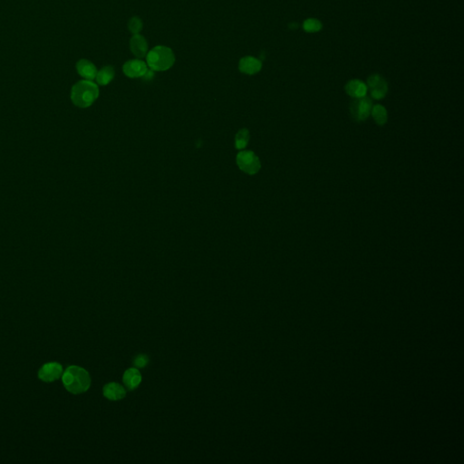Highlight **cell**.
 <instances>
[{
    "mask_svg": "<svg viewBox=\"0 0 464 464\" xmlns=\"http://www.w3.org/2000/svg\"><path fill=\"white\" fill-rule=\"evenodd\" d=\"M62 382L69 393L80 394L86 393L90 387V374L83 367L71 365L62 374Z\"/></svg>",
    "mask_w": 464,
    "mask_h": 464,
    "instance_id": "6da1fadb",
    "label": "cell"
},
{
    "mask_svg": "<svg viewBox=\"0 0 464 464\" xmlns=\"http://www.w3.org/2000/svg\"><path fill=\"white\" fill-rule=\"evenodd\" d=\"M99 96V88L92 81L83 80L76 83L71 91L72 102L81 108H87Z\"/></svg>",
    "mask_w": 464,
    "mask_h": 464,
    "instance_id": "7a4b0ae2",
    "label": "cell"
},
{
    "mask_svg": "<svg viewBox=\"0 0 464 464\" xmlns=\"http://www.w3.org/2000/svg\"><path fill=\"white\" fill-rule=\"evenodd\" d=\"M146 61L147 66L153 71H166L173 66L175 56L171 48L159 46L147 53Z\"/></svg>",
    "mask_w": 464,
    "mask_h": 464,
    "instance_id": "3957f363",
    "label": "cell"
},
{
    "mask_svg": "<svg viewBox=\"0 0 464 464\" xmlns=\"http://www.w3.org/2000/svg\"><path fill=\"white\" fill-rule=\"evenodd\" d=\"M236 161L239 168L250 175H254L261 170V161L251 151H242L238 153Z\"/></svg>",
    "mask_w": 464,
    "mask_h": 464,
    "instance_id": "277c9868",
    "label": "cell"
},
{
    "mask_svg": "<svg viewBox=\"0 0 464 464\" xmlns=\"http://www.w3.org/2000/svg\"><path fill=\"white\" fill-rule=\"evenodd\" d=\"M373 108V102L367 96L355 98L350 106V112L355 121L362 122L369 117Z\"/></svg>",
    "mask_w": 464,
    "mask_h": 464,
    "instance_id": "5b68a950",
    "label": "cell"
},
{
    "mask_svg": "<svg viewBox=\"0 0 464 464\" xmlns=\"http://www.w3.org/2000/svg\"><path fill=\"white\" fill-rule=\"evenodd\" d=\"M64 373L63 366L57 362H49L41 366L38 371V378L45 383H53L61 378Z\"/></svg>",
    "mask_w": 464,
    "mask_h": 464,
    "instance_id": "8992f818",
    "label": "cell"
},
{
    "mask_svg": "<svg viewBox=\"0 0 464 464\" xmlns=\"http://www.w3.org/2000/svg\"><path fill=\"white\" fill-rule=\"evenodd\" d=\"M367 90L374 99L381 100L384 98L388 91V85L384 77L380 75H373L367 80Z\"/></svg>",
    "mask_w": 464,
    "mask_h": 464,
    "instance_id": "52a82bcc",
    "label": "cell"
},
{
    "mask_svg": "<svg viewBox=\"0 0 464 464\" xmlns=\"http://www.w3.org/2000/svg\"><path fill=\"white\" fill-rule=\"evenodd\" d=\"M123 73L130 78H139L145 76L148 71V66L145 62L140 59H134L126 62L123 67Z\"/></svg>",
    "mask_w": 464,
    "mask_h": 464,
    "instance_id": "ba28073f",
    "label": "cell"
},
{
    "mask_svg": "<svg viewBox=\"0 0 464 464\" xmlns=\"http://www.w3.org/2000/svg\"><path fill=\"white\" fill-rule=\"evenodd\" d=\"M240 71L246 75H255L261 71L262 63L253 57H245L241 59L239 64Z\"/></svg>",
    "mask_w": 464,
    "mask_h": 464,
    "instance_id": "9c48e42d",
    "label": "cell"
},
{
    "mask_svg": "<svg viewBox=\"0 0 464 464\" xmlns=\"http://www.w3.org/2000/svg\"><path fill=\"white\" fill-rule=\"evenodd\" d=\"M130 48L133 55L138 58L146 57L148 53V44L146 39L141 35H133L130 41Z\"/></svg>",
    "mask_w": 464,
    "mask_h": 464,
    "instance_id": "30bf717a",
    "label": "cell"
},
{
    "mask_svg": "<svg viewBox=\"0 0 464 464\" xmlns=\"http://www.w3.org/2000/svg\"><path fill=\"white\" fill-rule=\"evenodd\" d=\"M76 69L78 74L86 80H94L97 75V69L95 65L86 59L77 62Z\"/></svg>",
    "mask_w": 464,
    "mask_h": 464,
    "instance_id": "8fae6325",
    "label": "cell"
},
{
    "mask_svg": "<svg viewBox=\"0 0 464 464\" xmlns=\"http://www.w3.org/2000/svg\"><path fill=\"white\" fill-rule=\"evenodd\" d=\"M103 391H104V397L109 399L111 401L122 400L126 395L125 389L117 383H109V384H105Z\"/></svg>",
    "mask_w": 464,
    "mask_h": 464,
    "instance_id": "7c38bea8",
    "label": "cell"
},
{
    "mask_svg": "<svg viewBox=\"0 0 464 464\" xmlns=\"http://www.w3.org/2000/svg\"><path fill=\"white\" fill-rule=\"evenodd\" d=\"M346 91L347 95H350L353 98H361L366 96L367 94V86L362 81L351 80L346 84Z\"/></svg>",
    "mask_w": 464,
    "mask_h": 464,
    "instance_id": "4fadbf2b",
    "label": "cell"
},
{
    "mask_svg": "<svg viewBox=\"0 0 464 464\" xmlns=\"http://www.w3.org/2000/svg\"><path fill=\"white\" fill-rule=\"evenodd\" d=\"M123 381L129 390H134L142 382V374L136 368H130L123 374Z\"/></svg>",
    "mask_w": 464,
    "mask_h": 464,
    "instance_id": "5bb4252c",
    "label": "cell"
},
{
    "mask_svg": "<svg viewBox=\"0 0 464 464\" xmlns=\"http://www.w3.org/2000/svg\"><path fill=\"white\" fill-rule=\"evenodd\" d=\"M114 76H115V72H114V67L107 66V67H103L99 72H97L95 78L100 86H107L113 81Z\"/></svg>",
    "mask_w": 464,
    "mask_h": 464,
    "instance_id": "9a60e30c",
    "label": "cell"
},
{
    "mask_svg": "<svg viewBox=\"0 0 464 464\" xmlns=\"http://www.w3.org/2000/svg\"><path fill=\"white\" fill-rule=\"evenodd\" d=\"M371 114L373 115L374 122L377 123L378 125H384V124L387 123L388 114H387V111L383 105L376 104V105L373 106Z\"/></svg>",
    "mask_w": 464,
    "mask_h": 464,
    "instance_id": "2e32d148",
    "label": "cell"
},
{
    "mask_svg": "<svg viewBox=\"0 0 464 464\" xmlns=\"http://www.w3.org/2000/svg\"><path fill=\"white\" fill-rule=\"evenodd\" d=\"M250 141V132L248 129H242L238 132L235 137V147L238 150L245 149Z\"/></svg>",
    "mask_w": 464,
    "mask_h": 464,
    "instance_id": "e0dca14e",
    "label": "cell"
},
{
    "mask_svg": "<svg viewBox=\"0 0 464 464\" xmlns=\"http://www.w3.org/2000/svg\"><path fill=\"white\" fill-rule=\"evenodd\" d=\"M322 23L316 19H308L304 22V30L308 33H316L322 29Z\"/></svg>",
    "mask_w": 464,
    "mask_h": 464,
    "instance_id": "ac0fdd59",
    "label": "cell"
},
{
    "mask_svg": "<svg viewBox=\"0 0 464 464\" xmlns=\"http://www.w3.org/2000/svg\"><path fill=\"white\" fill-rule=\"evenodd\" d=\"M128 29L130 32H132L133 35H137V34L140 33L142 29V19H139L138 17L132 18L129 21Z\"/></svg>",
    "mask_w": 464,
    "mask_h": 464,
    "instance_id": "d6986e66",
    "label": "cell"
},
{
    "mask_svg": "<svg viewBox=\"0 0 464 464\" xmlns=\"http://www.w3.org/2000/svg\"><path fill=\"white\" fill-rule=\"evenodd\" d=\"M133 364L139 368H143L149 364V357L146 355H139L135 357Z\"/></svg>",
    "mask_w": 464,
    "mask_h": 464,
    "instance_id": "ffe728a7",
    "label": "cell"
}]
</instances>
